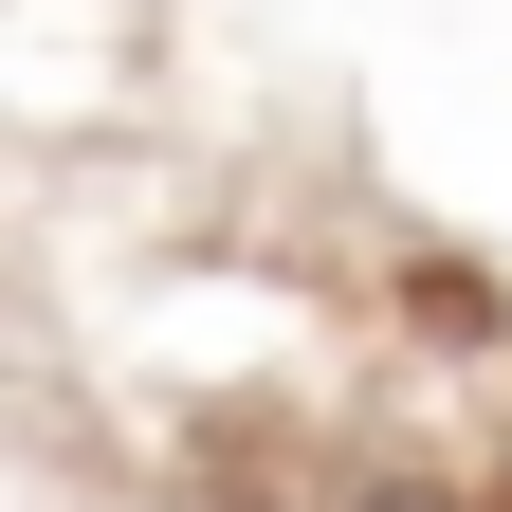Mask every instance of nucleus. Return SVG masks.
I'll use <instances>...</instances> for the list:
<instances>
[]
</instances>
